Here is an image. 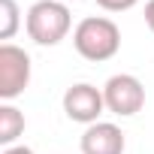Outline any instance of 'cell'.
Returning <instances> with one entry per match:
<instances>
[{
	"label": "cell",
	"mask_w": 154,
	"mask_h": 154,
	"mask_svg": "<svg viewBox=\"0 0 154 154\" xmlns=\"http://www.w3.org/2000/svg\"><path fill=\"white\" fill-rule=\"evenodd\" d=\"M72 45H75V51H79L85 60L100 63V60H109V57L118 54V48H121V30L106 15H88V18H82L79 24H75Z\"/></svg>",
	"instance_id": "obj_1"
},
{
	"label": "cell",
	"mask_w": 154,
	"mask_h": 154,
	"mask_svg": "<svg viewBox=\"0 0 154 154\" xmlns=\"http://www.w3.org/2000/svg\"><path fill=\"white\" fill-rule=\"evenodd\" d=\"M24 27L36 45H57L72 27V12L60 0H36L27 9Z\"/></svg>",
	"instance_id": "obj_2"
},
{
	"label": "cell",
	"mask_w": 154,
	"mask_h": 154,
	"mask_svg": "<svg viewBox=\"0 0 154 154\" xmlns=\"http://www.w3.org/2000/svg\"><path fill=\"white\" fill-rule=\"evenodd\" d=\"M30 85V54L15 45V42H3L0 45V100L9 103L18 94H24V88Z\"/></svg>",
	"instance_id": "obj_3"
},
{
	"label": "cell",
	"mask_w": 154,
	"mask_h": 154,
	"mask_svg": "<svg viewBox=\"0 0 154 154\" xmlns=\"http://www.w3.org/2000/svg\"><path fill=\"white\" fill-rule=\"evenodd\" d=\"M103 97H106V109L118 118H130V115L142 112V106H145V88L130 72L112 75L103 85Z\"/></svg>",
	"instance_id": "obj_4"
},
{
	"label": "cell",
	"mask_w": 154,
	"mask_h": 154,
	"mask_svg": "<svg viewBox=\"0 0 154 154\" xmlns=\"http://www.w3.org/2000/svg\"><path fill=\"white\" fill-rule=\"evenodd\" d=\"M103 109H106L103 91L94 88V85H88V82L72 85V88H66V94H63V112H66L69 121H79V124H88V127H91V124L100 121Z\"/></svg>",
	"instance_id": "obj_5"
},
{
	"label": "cell",
	"mask_w": 154,
	"mask_h": 154,
	"mask_svg": "<svg viewBox=\"0 0 154 154\" xmlns=\"http://www.w3.org/2000/svg\"><path fill=\"white\" fill-rule=\"evenodd\" d=\"M124 130L112 121H97L82 133V154H124Z\"/></svg>",
	"instance_id": "obj_6"
},
{
	"label": "cell",
	"mask_w": 154,
	"mask_h": 154,
	"mask_svg": "<svg viewBox=\"0 0 154 154\" xmlns=\"http://www.w3.org/2000/svg\"><path fill=\"white\" fill-rule=\"evenodd\" d=\"M24 133V115L12 106V103H3L0 106V145H15V139Z\"/></svg>",
	"instance_id": "obj_7"
},
{
	"label": "cell",
	"mask_w": 154,
	"mask_h": 154,
	"mask_svg": "<svg viewBox=\"0 0 154 154\" xmlns=\"http://www.w3.org/2000/svg\"><path fill=\"white\" fill-rule=\"evenodd\" d=\"M21 12H18V3L15 0H0V39H12L15 33H18V24H21V18H18Z\"/></svg>",
	"instance_id": "obj_8"
},
{
	"label": "cell",
	"mask_w": 154,
	"mask_h": 154,
	"mask_svg": "<svg viewBox=\"0 0 154 154\" xmlns=\"http://www.w3.org/2000/svg\"><path fill=\"white\" fill-rule=\"evenodd\" d=\"M139 0H97V6H103L106 12H124V9H133Z\"/></svg>",
	"instance_id": "obj_9"
},
{
	"label": "cell",
	"mask_w": 154,
	"mask_h": 154,
	"mask_svg": "<svg viewBox=\"0 0 154 154\" xmlns=\"http://www.w3.org/2000/svg\"><path fill=\"white\" fill-rule=\"evenodd\" d=\"M145 24L154 30V0H148V3H145Z\"/></svg>",
	"instance_id": "obj_10"
},
{
	"label": "cell",
	"mask_w": 154,
	"mask_h": 154,
	"mask_svg": "<svg viewBox=\"0 0 154 154\" xmlns=\"http://www.w3.org/2000/svg\"><path fill=\"white\" fill-rule=\"evenodd\" d=\"M3 154H33L27 145H9V148H3Z\"/></svg>",
	"instance_id": "obj_11"
}]
</instances>
